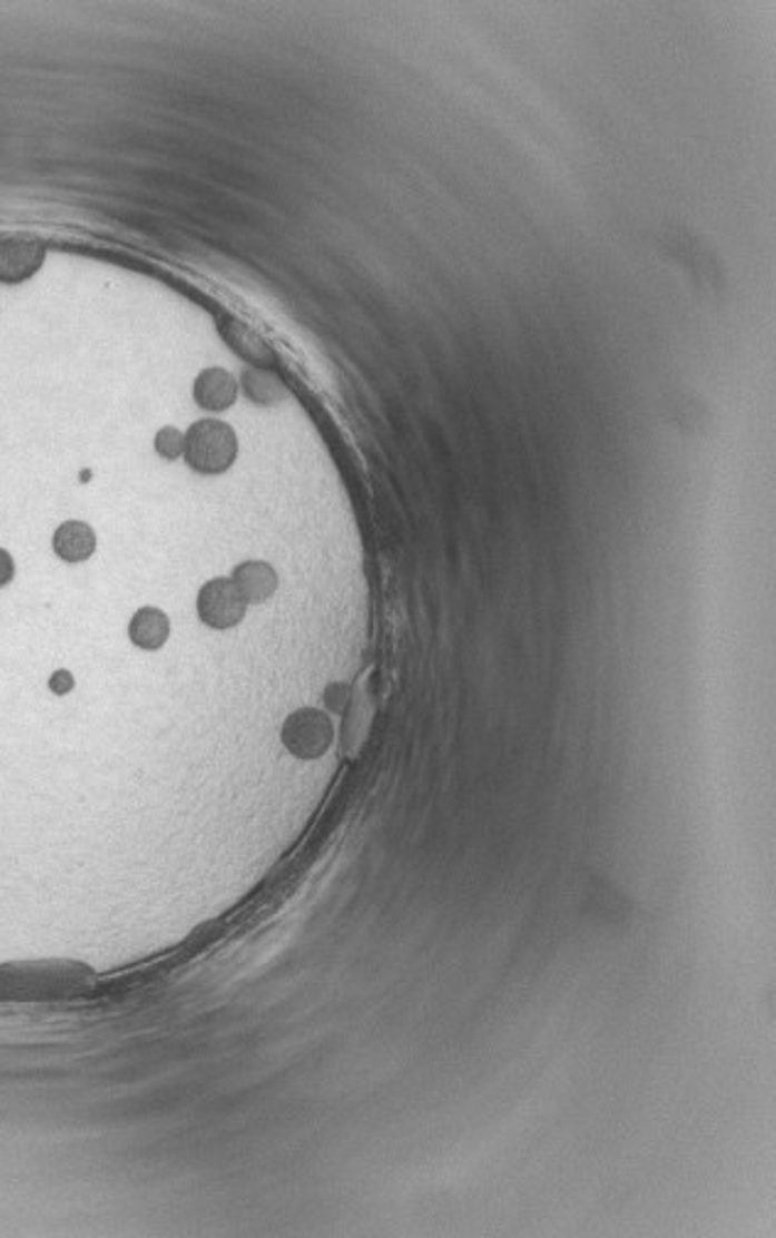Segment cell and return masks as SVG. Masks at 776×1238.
<instances>
[{"label": "cell", "mask_w": 776, "mask_h": 1238, "mask_svg": "<svg viewBox=\"0 0 776 1238\" xmlns=\"http://www.w3.org/2000/svg\"><path fill=\"white\" fill-rule=\"evenodd\" d=\"M238 455V438L229 423L197 421L185 433V462L199 474H222Z\"/></svg>", "instance_id": "obj_1"}, {"label": "cell", "mask_w": 776, "mask_h": 1238, "mask_svg": "<svg viewBox=\"0 0 776 1238\" xmlns=\"http://www.w3.org/2000/svg\"><path fill=\"white\" fill-rule=\"evenodd\" d=\"M197 615L212 629H232L246 615V600L232 578H214L197 595Z\"/></svg>", "instance_id": "obj_2"}, {"label": "cell", "mask_w": 776, "mask_h": 1238, "mask_svg": "<svg viewBox=\"0 0 776 1238\" xmlns=\"http://www.w3.org/2000/svg\"><path fill=\"white\" fill-rule=\"evenodd\" d=\"M332 740V725L320 710L303 708L285 720L283 743L297 757L313 759L325 753Z\"/></svg>", "instance_id": "obj_3"}, {"label": "cell", "mask_w": 776, "mask_h": 1238, "mask_svg": "<svg viewBox=\"0 0 776 1238\" xmlns=\"http://www.w3.org/2000/svg\"><path fill=\"white\" fill-rule=\"evenodd\" d=\"M195 401L197 406L212 413L232 409L238 399V381L222 366H209L195 379Z\"/></svg>", "instance_id": "obj_4"}, {"label": "cell", "mask_w": 776, "mask_h": 1238, "mask_svg": "<svg viewBox=\"0 0 776 1238\" xmlns=\"http://www.w3.org/2000/svg\"><path fill=\"white\" fill-rule=\"evenodd\" d=\"M42 246L22 239H0V283H20L40 268Z\"/></svg>", "instance_id": "obj_5"}, {"label": "cell", "mask_w": 776, "mask_h": 1238, "mask_svg": "<svg viewBox=\"0 0 776 1238\" xmlns=\"http://www.w3.org/2000/svg\"><path fill=\"white\" fill-rule=\"evenodd\" d=\"M232 582L242 592L246 605H258L273 598L278 588V573L264 561H244L234 568Z\"/></svg>", "instance_id": "obj_6"}, {"label": "cell", "mask_w": 776, "mask_h": 1238, "mask_svg": "<svg viewBox=\"0 0 776 1238\" xmlns=\"http://www.w3.org/2000/svg\"><path fill=\"white\" fill-rule=\"evenodd\" d=\"M55 553L67 563H81L97 551V533L84 521H65L52 536Z\"/></svg>", "instance_id": "obj_7"}, {"label": "cell", "mask_w": 776, "mask_h": 1238, "mask_svg": "<svg viewBox=\"0 0 776 1238\" xmlns=\"http://www.w3.org/2000/svg\"><path fill=\"white\" fill-rule=\"evenodd\" d=\"M170 637V619L158 607H140L128 625V639L143 651L160 649Z\"/></svg>", "instance_id": "obj_8"}, {"label": "cell", "mask_w": 776, "mask_h": 1238, "mask_svg": "<svg viewBox=\"0 0 776 1238\" xmlns=\"http://www.w3.org/2000/svg\"><path fill=\"white\" fill-rule=\"evenodd\" d=\"M224 335H226V340H229L232 350L238 352L242 356H246V360H254L258 364L273 360V352L268 350V344L261 340L254 330H248L246 325L234 323L229 330L224 327Z\"/></svg>", "instance_id": "obj_9"}, {"label": "cell", "mask_w": 776, "mask_h": 1238, "mask_svg": "<svg viewBox=\"0 0 776 1238\" xmlns=\"http://www.w3.org/2000/svg\"><path fill=\"white\" fill-rule=\"evenodd\" d=\"M244 386H246V394L254 399L256 403H276L278 399L285 396V389L281 381L268 374V372H261V369H251L244 376Z\"/></svg>", "instance_id": "obj_10"}, {"label": "cell", "mask_w": 776, "mask_h": 1238, "mask_svg": "<svg viewBox=\"0 0 776 1238\" xmlns=\"http://www.w3.org/2000/svg\"><path fill=\"white\" fill-rule=\"evenodd\" d=\"M155 452L163 460H180L183 452H185V433L177 431L173 425H165L163 431H158L155 435Z\"/></svg>", "instance_id": "obj_11"}, {"label": "cell", "mask_w": 776, "mask_h": 1238, "mask_svg": "<svg viewBox=\"0 0 776 1238\" xmlns=\"http://www.w3.org/2000/svg\"><path fill=\"white\" fill-rule=\"evenodd\" d=\"M16 576V563H13V556L8 551L0 549V588H6L10 580Z\"/></svg>", "instance_id": "obj_12"}, {"label": "cell", "mask_w": 776, "mask_h": 1238, "mask_svg": "<svg viewBox=\"0 0 776 1238\" xmlns=\"http://www.w3.org/2000/svg\"><path fill=\"white\" fill-rule=\"evenodd\" d=\"M71 686H75V678H71L69 671H57V674L50 678V688L55 690V694H59V696L67 694V690H71Z\"/></svg>", "instance_id": "obj_13"}]
</instances>
